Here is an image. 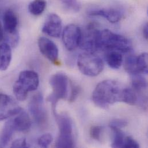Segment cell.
<instances>
[{"label":"cell","mask_w":148,"mask_h":148,"mask_svg":"<svg viewBox=\"0 0 148 148\" xmlns=\"http://www.w3.org/2000/svg\"><path fill=\"white\" fill-rule=\"evenodd\" d=\"M124 88L116 81L104 80L97 84L92 93V100L95 104L106 109L116 102L122 101Z\"/></svg>","instance_id":"1"},{"label":"cell","mask_w":148,"mask_h":148,"mask_svg":"<svg viewBox=\"0 0 148 148\" xmlns=\"http://www.w3.org/2000/svg\"><path fill=\"white\" fill-rule=\"evenodd\" d=\"M97 46V50H115L121 53H129L133 49L132 43L128 38L109 29L99 31Z\"/></svg>","instance_id":"2"},{"label":"cell","mask_w":148,"mask_h":148,"mask_svg":"<svg viewBox=\"0 0 148 148\" xmlns=\"http://www.w3.org/2000/svg\"><path fill=\"white\" fill-rule=\"evenodd\" d=\"M39 84V76L36 72L32 71H23L13 86L14 95L18 100L24 101L28 92L37 89Z\"/></svg>","instance_id":"3"},{"label":"cell","mask_w":148,"mask_h":148,"mask_svg":"<svg viewBox=\"0 0 148 148\" xmlns=\"http://www.w3.org/2000/svg\"><path fill=\"white\" fill-rule=\"evenodd\" d=\"M56 119L60 130V136L57 140V148H73L74 139L73 135V122L70 117L64 114H58L54 111Z\"/></svg>","instance_id":"4"},{"label":"cell","mask_w":148,"mask_h":148,"mask_svg":"<svg viewBox=\"0 0 148 148\" xmlns=\"http://www.w3.org/2000/svg\"><path fill=\"white\" fill-rule=\"evenodd\" d=\"M50 84L52 87L53 92L48 97L47 100L51 103L54 110H56L58 101L60 100L65 99L68 96L69 80L66 74L58 73L50 77Z\"/></svg>","instance_id":"5"},{"label":"cell","mask_w":148,"mask_h":148,"mask_svg":"<svg viewBox=\"0 0 148 148\" xmlns=\"http://www.w3.org/2000/svg\"><path fill=\"white\" fill-rule=\"evenodd\" d=\"M77 66L82 74L89 77L97 76L104 69L103 60L94 53L88 52L79 55Z\"/></svg>","instance_id":"6"},{"label":"cell","mask_w":148,"mask_h":148,"mask_svg":"<svg viewBox=\"0 0 148 148\" xmlns=\"http://www.w3.org/2000/svg\"><path fill=\"white\" fill-rule=\"evenodd\" d=\"M29 110L36 123L40 126H44L47 122V115L44 107L43 96L36 93L31 99L29 103Z\"/></svg>","instance_id":"7"},{"label":"cell","mask_w":148,"mask_h":148,"mask_svg":"<svg viewBox=\"0 0 148 148\" xmlns=\"http://www.w3.org/2000/svg\"><path fill=\"white\" fill-rule=\"evenodd\" d=\"M81 35L82 30L77 25L71 24L66 26L62 32V41L67 50L72 51L79 46Z\"/></svg>","instance_id":"8"},{"label":"cell","mask_w":148,"mask_h":148,"mask_svg":"<svg viewBox=\"0 0 148 148\" xmlns=\"http://www.w3.org/2000/svg\"><path fill=\"white\" fill-rule=\"evenodd\" d=\"M21 110L12 97L7 95L0 94V121L16 115Z\"/></svg>","instance_id":"9"},{"label":"cell","mask_w":148,"mask_h":148,"mask_svg":"<svg viewBox=\"0 0 148 148\" xmlns=\"http://www.w3.org/2000/svg\"><path fill=\"white\" fill-rule=\"evenodd\" d=\"M99 30L93 25H89L82 32L79 46L82 50L88 53H94L98 50L97 46V36Z\"/></svg>","instance_id":"10"},{"label":"cell","mask_w":148,"mask_h":148,"mask_svg":"<svg viewBox=\"0 0 148 148\" xmlns=\"http://www.w3.org/2000/svg\"><path fill=\"white\" fill-rule=\"evenodd\" d=\"M38 43L42 54L52 63L57 64L59 56L57 45L52 40L45 37H40L38 39Z\"/></svg>","instance_id":"11"},{"label":"cell","mask_w":148,"mask_h":148,"mask_svg":"<svg viewBox=\"0 0 148 148\" xmlns=\"http://www.w3.org/2000/svg\"><path fill=\"white\" fill-rule=\"evenodd\" d=\"M42 31L49 36L59 38L62 33V21L56 13L49 14L42 27Z\"/></svg>","instance_id":"12"},{"label":"cell","mask_w":148,"mask_h":148,"mask_svg":"<svg viewBox=\"0 0 148 148\" xmlns=\"http://www.w3.org/2000/svg\"><path fill=\"white\" fill-rule=\"evenodd\" d=\"M89 14L93 16L104 17L111 23H116L119 21L123 17V13L120 10L115 8L94 9L90 10L89 12Z\"/></svg>","instance_id":"13"},{"label":"cell","mask_w":148,"mask_h":148,"mask_svg":"<svg viewBox=\"0 0 148 148\" xmlns=\"http://www.w3.org/2000/svg\"><path fill=\"white\" fill-rule=\"evenodd\" d=\"M10 121L16 132H27L31 128L32 125L29 115L23 110L17 114L14 119Z\"/></svg>","instance_id":"14"},{"label":"cell","mask_w":148,"mask_h":148,"mask_svg":"<svg viewBox=\"0 0 148 148\" xmlns=\"http://www.w3.org/2000/svg\"><path fill=\"white\" fill-rule=\"evenodd\" d=\"M3 29L7 35L16 34L17 32L18 18L15 13L9 9L6 10L3 16Z\"/></svg>","instance_id":"15"},{"label":"cell","mask_w":148,"mask_h":148,"mask_svg":"<svg viewBox=\"0 0 148 148\" xmlns=\"http://www.w3.org/2000/svg\"><path fill=\"white\" fill-rule=\"evenodd\" d=\"M12 60L11 46L7 43L0 45V71H6Z\"/></svg>","instance_id":"16"},{"label":"cell","mask_w":148,"mask_h":148,"mask_svg":"<svg viewBox=\"0 0 148 148\" xmlns=\"http://www.w3.org/2000/svg\"><path fill=\"white\" fill-rule=\"evenodd\" d=\"M105 59L107 65L113 69H118L123 63V56L121 53L118 51H107Z\"/></svg>","instance_id":"17"},{"label":"cell","mask_w":148,"mask_h":148,"mask_svg":"<svg viewBox=\"0 0 148 148\" xmlns=\"http://www.w3.org/2000/svg\"><path fill=\"white\" fill-rule=\"evenodd\" d=\"M16 132L11 121H8L0 133V148L6 147L10 142L14 132Z\"/></svg>","instance_id":"18"},{"label":"cell","mask_w":148,"mask_h":148,"mask_svg":"<svg viewBox=\"0 0 148 148\" xmlns=\"http://www.w3.org/2000/svg\"><path fill=\"white\" fill-rule=\"evenodd\" d=\"M133 89L137 92H142L147 89L148 84L146 79L140 73L131 75Z\"/></svg>","instance_id":"19"},{"label":"cell","mask_w":148,"mask_h":148,"mask_svg":"<svg viewBox=\"0 0 148 148\" xmlns=\"http://www.w3.org/2000/svg\"><path fill=\"white\" fill-rule=\"evenodd\" d=\"M122 101L132 106L136 105L138 103V96L137 92L132 88H124Z\"/></svg>","instance_id":"20"},{"label":"cell","mask_w":148,"mask_h":148,"mask_svg":"<svg viewBox=\"0 0 148 148\" xmlns=\"http://www.w3.org/2000/svg\"><path fill=\"white\" fill-rule=\"evenodd\" d=\"M124 68L126 71L130 75L140 73L137 66V56L133 55L127 56L125 60Z\"/></svg>","instance_id":"21"},{"label":"cell","mask_w":148,"mask_h":148,"mask_svg":"<svg viewBox=\"0 0 148 148\" xmlns=\"http://www.w3.org/2000/svg\"><path fill=\"white\" fill-rule=\"evenodd\" d=\"M46 5L45 0H34L29 4L28 10L32 15L39 16L45 11Z\"/></svg>","instance_id":"22"},{"label":"cell","mask_w":148,"mask_h":148,"mask_svg":"<svg viewBox=\"0 0 148 148\" xmlns=\"http://www.w3.org/2000/svg\"><path fill=\"white\" fill-rule=\"evenodd\" d=\"M114 134V140L112 144V148H122L125 136L123 132L120 129H111Z\"/></svg>","instance_id":"23"},{"label":"cell","mask_w":148,"mask_h":148,"mask_svg":"<svg viewBox=\"0 0 148 148\" xmlns=\"http://www.w3.org/2000/svg\"><path fill=\"white\" fill-rule=\"evenodd\" d=\"M137 66L140 74H148V54L147 53L137 56Z\"/></svg>","instance_id":"24"},{"label":"cell","mask_w":148,"mask_h":148,"mask_svg":"<svg viewBox=\"0 0 148 148\" xmlns=\"http://www.w3.org/2000/svg\"><path fill=\"white\" fill-rule=\"evenodd\" d=\"M65 7L73 12H78L81 8V4L78 0H60Z\"/></svg>","instance_id":"25"},{"label":"cell","mask_w":148,"mask_h":148,"mask_svg":"<svg viewBox=\"0 0 148 148\" xmlns=\"http://www.w3.org/2000/svg\"><path fill=\"white\" fill-rule=\"evenodd\" d=\"M53 138L51 134L49 133L42 135L38 141V145L41 148H47L52 143Z\"/></svg>","instance_id":"26"},{"label":"cell","mask_w":148,"mask_h":148,"mask_svg":"<svg viewBox=\"0 0 148 148\" xmlns=\"http://www.w3.org/2000/svg\"><path fill=\"white\" fill-rule=\"evenodd\" d=\"M103 130V127L100 126H95L90 128V136L93 140L100 141L101 134Z\"/></svg>","instance_id":"27"},{"label":"cell","mask_w":148,"mask_h":148,"mask_svg":"<svg viewBox=\"0 0 148 148\" xmlns=\"http://www.w3.org/2000/svg\"><path fill=\"white\" fill-rule=\"evenodd\" d=\"M127 125V122L124 119H115L111 121L110 123V127L111 129H120L126 126Z\"/></svg>","instance_id":"28"},{"label":"cell","mask_w":148,"mask_h":148,"mask_svg":"<svg viewBox=\"0 0 148 148\" xmlns=\"http://www.w3.org/2000/svg\"><path fill=\"white\" fill-rule=\"evenodd\" d=\"M140 147L138 143L132 137H125L122 148H138Z\"/></svg>","instance_id":"29"},{"label":"cell","mask_w":148,"mask_h":148,"mask_svg":"<svg viewBox=\"0 0 148 148\" xmlns=\"http://www.w3.org/2000/svg\"><path fill=\"white\" fill-rule=\"evenodd\" d=\"M71 96L70 97L69 99V100L70 101V102H73L78 97L79 92H80V88L75 85H72L71 86Z\"/></svg>","instance_id":"30"},{"label":"cell","mask_w":148,"mask_h":148,"mask_svg":"<svg viewBox=\"0 0 148 148\" xmlns=\"http://www.w3.org/2000/svg\"><path fill=\"white\" fill-rule=\"evenodd\" d=\"M12 148H27L28 147L25 138H18L12 144Z\"/></svg>","instance_id":"31"},{"label":"cell","mask_w":148,"mask_h":148,"mask_svg":"<svg viewBox=\"0 0 148 148\" xmlns=\"http://www.w3.org/2000/svg\"><path fill=\"white\" fill-rule=\"evenodd\" d=\"M143 35L144 36V38L146 39H148V25L147 23H146L144 26V28L143 29Z\"/></svg>","instance_id":"32"},{"label":"cell","mask_w":148,"mask_h":148,"mask_svg":"<svg viewBox=\"0 0 148 148\" xmlns=\"http://www.w3.org/2000/svg\"><path fill=\"white\" fill-rule=\"evenodd\" d=\"M4 38V31L2 25L0 22V43L3 40Z\"/></svg>","instance_id":"33"}]
</instances>
